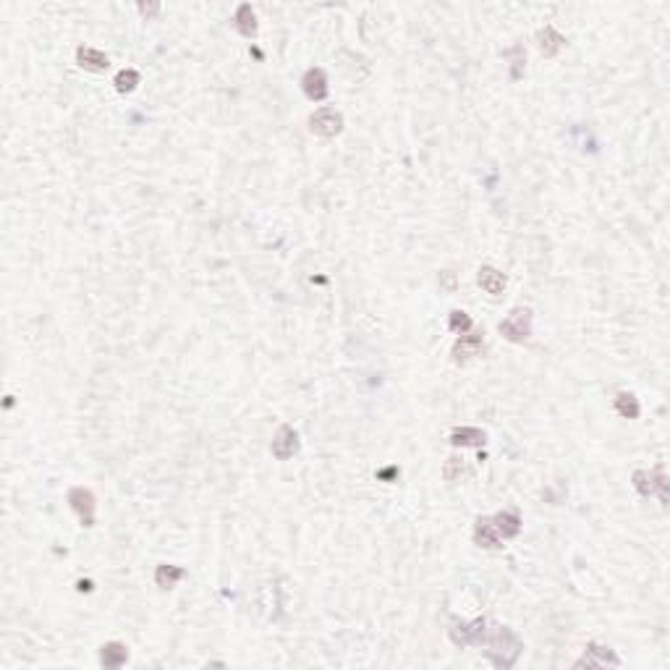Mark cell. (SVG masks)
<instances>
[{
	"mask_svg": "<svg viewBox=\"0 0 670 670\" xmlns=\"http://www.w3.org/2000/svg\"><path fill=\"white\" fill-rule=\"evenodd\" d=\"M634 487L639 489V495H660L662 505L668 503V492H665V487H668V482H665V474L657 469V472H634Z\"/></svg>",
	"mask_w": 670,
	"mask_h": 670,
	"instance_id": "5b68a950",
	"label": "cell"
},
{
	"mask_svg": "<svg viewBox=\"0 0 670 670\" xmlns=\"http://www.w3.org/2000/svg\"><path fill=\"white\" fill-rule=\"evenodd\" d=\"M484 646H487V657L492 660L495 668H511L513 662L519 660L521 649V639L513 634L508 626H495V629H487V636H484Z\"/></svg>",
	"mask_w": 670,
	"mask_h": 670,
	"instance_id": "6da1fadb",
	"label": "cell"
},
{
	"mask_svg": "<svg viewBox=\"0 0 670 670\" xmlns=\"http://www.w3.org/2000/svg\"><path fill=\"white\" fill-rule=\"evenodd\" d=\"M68 505L76 511V516H79V521L84 527H92V524H95L97 503H95V495H92L87 487H73L71 492H68Z\"/></svg>",
	"mask_w": 670,
	"mask_h": 670,
	"instance_id": "8992f818",
	"label": "cell"
},
{
	"mask_svg": "<svg viewBox=\"0 0 670 670\" xmlns=\"http://www.w3.org/2000/svg\"><path fill=\"white\" fill-rule=\"evenodd\" d=\"M482 346H484V335H482V333H464V335L456 340V346H453V359H456L458 364L469 362L474 356H479Z\"/></svg>",
	"mask_w": 670,
	"mask_h": 670,
	"instance_id": "9c48e42d",
	"label": "cell"
},
{
	"mask_svg": "<svg viewBox=\"0 0 670 670\" xmlns=\"http://www.w3.org/2000/svg\"><path fill=\"white\" fill-rule=\"evenodd\" d=\"M484 440H487V435L482 432V430H477V427H458V430H453L450 432V442L453 445H461V448H477V445H484Z\"/></svg>",
	"mask_w": 670,
	"mask_h": 670,
	"instance_id": "5bb4252c",
	"label": "cell"
},
{
	"mask_svg": "<svg viewBox=\"0 0 670 670\" xmlns=\"http://www.w3.org/2000/svg\"><path fill=\"white\" fill-rule=\"evenodd\" d=\"M484 636H487V621H484V618H477V621H472V623H453V626H450L453 644L477 646V644H484Z\"/></svg>",
	"mask_w": 670,
	"mask_h": 670,
	"instance_id": "277c9868",
	"label": "cell"
},
{
	"mask_svg": "<svg viewBox=\"0 0 670 670\" xmlns=\"http://www.w3.org/2000/svg\"><path fill=\"white\" fill-rule=\"evenodd\" d=\"M309 128H312L317 136H325V139L338 136L340 131H343V116H340L335 108H320L317 113H312Z\"/></svg>",
	"mask_w": 670,
	"mask_h": 670,
	"instance_id": "3957f363",
	"label": "cell"
},
{
	"mask_svg": "<svg viewBox=\"0 0 670 670\" xmlns=\"http://www.w3.org/2000/svg\"><path fill=\"white\" fill-rule=\"evenodd\" d=\"M183 576H186V571H183V568L160 563L158 571H155V582H158L160 589H171V587H176V584L181 582Z\"/></svg>",
	"mask_w": 670,
	"mask_h": 670,
	"instance_id": "d6986e66",
	"label": "cell"
},
{
	"mask_svg": "<svg viewBox=\"0 0 670 670\" xmlns=\"http://www.w3.org/2000/svg\"><path fill=\"white\" fill-rule=\"evenodd\" d=\"M453 283H456V275H453L450 270H445V273H442V285H445V288H453Z\"/></svg>",
	"mask_w": 670,
	"mask_h": 670,
	"instance_id": "cb8c5ba5",
	"label": "cell"
},
{
	"mask_svg": "<svg viewBox=\"0 0 670 670\" xmlns=\"http://www.w3.org/2000/svg\"><path fill=\"white\" fill-rule=\"evenodd\" d=\"M615 409H618V414L626 419H636L639 417V398L634 393H618V398H615Z\"/></svg>",
	"mask_w": 670,
	"mask_h": 670,
	"instance_id": "ffe728a7",
	"label": "cell"
},
{
	"mask_svg": "<svg viewBox=\"0 0 670 670\" xmlns=\"http://www.w3.org/2000/svg\"><path fill=\"white\" fill-rule=\"evenodd\" d=\"M474 542L479 544V547H487V550H497V547H500V534L495 532L492 519L477 521V527H474Z\"/></svg>",
	"mask_w": 670,
	"mask_h": 670,
	"instance_id": "7c38bea8",
	"label": "cell"
},
{
	"mask_svg": "<svg viewBox=\"0 0 670 670\" xmlns=\"http://www.w3.org/2000/svg\"><path fill=\"white\" fill-rule=\"evenodd\" d=\"M270 450H273V456L280 458V461H288V458L299 450V435H296V430L288 425H283L280 430H278L275 440H273V445H270Z\"/></svg>",
	"mask_w": 670,
	"mask_h": 670,
	"instance_id": "52a82bcc",
	"label": "cell"
},
{
	"mask_svg": "<svg viewBox=\"0 0 670 670\" xmlns=\"http://www.w3.org/2000/svg\"><path fill=\"white\" fill-rule=\"evenodd\" d=\"M136 84H139V73H136L134 68H126V71H121L118 76H116V89H118L121 95L134 92Z\"/></svg>",
	"mask_w": 670,
	"mask_h": 670,
	"instance_id": "44dd1931",
	"label": "cell"
},
{
	"mask_svg": "<svg viewBox=\"0 0 670 670\" xmlns=\"http://www.w3.org/2000/svg\"><path fill=\"white\" fill-rule=\"evenodd\" d=\"M448 328L453 333H461L464 335L466 330H472V317L466 315V312H450V320H448Z\"/></svg>",
	"mask_w": 670,
	"mask_h": 670,
	"instance_id": "7402d4cb",
	"label": "cell"
},
{
	"mask_svg": "<svg viewBox=\"0 0 670 670\" xmlns=\"http://www.w3.org/2000/svg\"><path fill=\"white\" fill-rule=\"evenodd\" d=\"M76 61H79V66L89 68V71H105V68L111 66L108 56L100 53V50H95V48H79L76 50Z\"/></svg>",
	"mask_w": 670,
	"mask_h": 670,
	"instance_id": "e0dca14e",
	"label": "cell"
},
{
	"mask_svg": "<svg viewBox=\"0 0 670 670\" xmlns=\"http://www.w3.org/2000/svg\"><path fill=\"white\" fill-rule=\"evenodd\" d=\"M477 283H479L489 296H497V293H503V288H505V275L495 268H482L479 275H477Z\"/></svg>",
	"mask_w": 670,
	"mask_h": 670,
	"instance_id": "2e32d148",
	"label": "cell"
},
{
	"mask_svg": "<svg viewBox=\"0 0 670 670\" xmlns=\"http://www.w3.org/2000/svg\"><path fill=\"white\" fill-rule=\"evenodd\" d=\"M464 472V458H458V456H453V458H448L445 461V469H442V477L448 482H456V477L458 474Z\"/></svg>",
	"mask_w": 670,
	"mask_h": 670,
	"instance_id": "603a6c76",
	"label": "cell"
},
{
	"mask_svg": "<svg viewBox=\"0 0 670 670\" xmlns=\"http://www.w3.org/2000/svg\"><path fill=\"white\" fill-rule=\"evenodd\" d=\"M492 524H495V532L503 539H511L521 532V519L516 511H500L497 516H492Z\"/></svg>",
	"mask_w": 670,
	"mask_h": 670,
	"instance_id": "9a60e30c",
	"label": "cell"
},
{
	"mask_svg": "<svg viewBox=\"0 0 670 670\" xmlns=\"http://www.w3.org/2000/svg\"><path fill=\"white\" fill-rule=\"evenodd\" d=\"M301 89H304V95H307L309 100H315V103L325 100L330 89H328V76H325L323 68H309V71L301 76Z\"/></svg>",
	"mask_w": 670,
	"mask_h": 670,
	"instance_id": "ba28073f",
	"label": "cell"
},
{
	"mask_svg": "<svg viewBox=\"0 0 670 670\" xmlns=\"http://www.w3.org/2000/svg\"><path fill=\"white\" fill-rule=\"evenodd\" d=\"M605 668V665H621V660L615 657L607 646H599V644H589L587 646V652L582 654V660L576 662V668Z\"/></svg>",
	"mask_w": 670,
	"mask_h": 670,
	"instance_id": "30bf717a",
	"label": "cell"
},
{
	"mask_svg": "<svg viewBox=\"0 0 670 670\" xmlns=\"http://www.w3.org/2000/svg\"><path fill=\"white\" fill-rule=\"evenodd\" d=\"M537 45H539V53L544 58H555L560 53V48L566 45V37L555 32L552 26H544L542 32L537 34Z\"/></svg>",
	"mask_w": 670,
	"mask_h": 670,
	"instance_id": "4fadbf2b",
	"label": "cell"
},
{
	"mask_svg": "<svg viewBox=\"0 0 670 670\" xmlns=\"http://www.w3.org/2000/svg\"><path fill=\"white\" fill-rule=\"evenodd\" d=\"M233 26H236L238 32L244 34V37H249L252 40L254 34H257V16H254L252 6H238L236 16H233Z\"/></svg>",
	"mask_w": 670,
	"mask_h": 670,
	"instance_id": "ac0fdd59",
	"label": "cell"
},
{
	"mask_svg": "<svg viewBox=\"0 0 670 670\" xmlns=\"http://www.w3.org/2000/svg\"><path fill=\"white\" fill-rule=\"evenodd\" d=\"M128 660V646L121 644V641H108V644H103V649H100V662H103V668L108 670H116L121 668V665H126Z\"/></svg>",
	"mask_w": 670,
	"mask_h": 670,
	"instance_id": "8fae6325",
	"label": "cell"
},
{
	"mask_svg": "<svg viewBox=\"0 0 670 670\" xmlns=\"http://www.w3.org/2000/svg\"><path fill=\"white\" fill-rule=\"evenodd\" d=\"M497 330H500V335H503L505 340H511V343H527V340L532 338V309H527V307L513 309L511 315L497 325Z\"/></svg>",
	"mask_w": 670,
	"mask_h": 670,
	"instance_id": "7a4b0ae2",
	"label": "cell"
}]
</instances>
